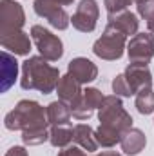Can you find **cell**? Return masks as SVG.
Here are the masks:
<instances>
[{"label":"cell","instance_id":"52a82bcc","mask_svg":"<svg viewBox=\"0 0 154 156\" xmlns=\"http://www.w3.org/2000/svg\"><path fill=\"white\" fill-rule=\"evenodd\" d=\"M35 11L37 15L47 18V22L56 29H65L71 22L65 9L54 0H35Z\"/></svg>","mask_w":154,"mask_h":156},{"label":"cell","instance_id":"cb8c5ba5","mask_svg":"<svg viewBox=\"0 0 154 156\" xmlns=\"http://www.w3.org/2000/svg\"><path fill=\"white\" fill-rule=\"evenodd\" d=\"M136 5H138V13L145 20L154 18V0H136Z\"/></svg>","mask_w":154,"mask_h":156},{"label":"cell","instance_id":"8992f818","mask_svg":"<svg viewBox=\"0 0 154 156\" xmlns=\"http://www.w3.org/2000/svg\"><path fill=\"white\" fill-rule=\"evenodd\" d=\"M24 9L13 0L0 2V35L18 31L24 26Z\"/></svg>","mask_w":154,"mask_h":156},{"label":"cell","instance_id":"6da1fadb","mask_svg":"<svg viewBox=\"0 0 154 156\" xmlns=\"http://www.w3.org/2000/svg\"><path fill=\"white\" fill-rule=\"evenodd\" d=\"M47 123V111L31 100H22L5 116V127L11 131L22 129V140L29 145H38L49 138Z\"/></svg>","mask_w":154,"mask_h":156},{"label":"cell","instance_id":"7c38bea8","mask_svg":"<svg viewBox=\"0 0 154 156\" xmlns=\"http://www.w3.org/2000/svg\"><path fill=\"white\" fill-rule=\"evenodd\" d=\"M56 91H58V96L62 102H65L69 107H73L78 100L82 98L83 91H82V83L78 82L76 78H73L71 75H65V76L60 78L58 85H56Z\"/></svg>","mask_w":154,"mask_h":156},{"label":"cell","instance_id":"277c9868","mask_svg":"<svg viewBox=\"0 0 154 156\" xmlns=\"http://www.w3.org/2000/svg\"><path fill=\"white\" fill-rule=\"evenodd\" d=\"M125 40H127V35H123L121 31H118L113 26H107L102 38L96 40L93 51L96 56H100L103 60H118L123 55Z\"/></svg>","mask_w":154,"mask_h":156},{"label":"cell","instance_id":"30bf717a","mask_svg":"<svg viewBox=\"0 0 154 156\" xmlns=\"http://www.w3.org/2000/svg\"><path fill=\"white\" fill-rule=\"evenodd\" d=\"M103 98H105V96H103L98 89H85L83 94H82V98L71 107L73 116L76 118V120H87V118L93 115V111H94L96 107L102 105Z\"/></svg>","mask_w":154,"mask_h":156},{"label":"cell","instance_id":"4316f807","mask_svg":"<svg viewBox=\"0 0 154 156\" xmlns=\"http://www.w3.org/2000/svg\"><path fill=\"white\" fill-rule=\"evenodd\" d=\"M147 27H149V31H151V33H154V18L147 20Z\"/></svg>","mask_w":154,"mask_h":156},{"label":"cell","instance_id":"9a60e30c","mask_svg":"<svg viewBox=\"0 0 154 156\" xmlns=\"http://www.w3.org/2000/svg\"><path fill=\"white\" fill-rule=\"evenodd\" d=\"M109 26L116 27L118 31H121L123 35H136L138 31V18L134 13L131 11H121L116 15H109Z\"/></svg>","mask_w":154,"mask_h":156},{"label":"cell","instance_id":"603a6c76","mask_svg":"<svg viewBox=\"0 0 154 156\" xmlns=\"http://www.w3.org/2000/svg\"><path fill=\"white\" fill-rule=\"evenodd\" d=\"M134 0H105V7L109 11V15H116L121 11H127V7L132 4Z\"/></svg>","mask_w":154,"mask_h":156},{"label":"cell","instance_id":"44dd1931","mask_svg":"<svg viewBox=\"0 0 154 156\" xmlns=\"http://www.w3.org/2000/svg\"><path fill=\"white\" fill-rule=\"evenodd\" d=\"M136 107L142 115L154 113V91L151 85H147L136 93Z\"/></svg>","mask_w":154,"mask_h":156},{"label":"cell","instance_id":"2e32d148","mask_svg":"<svg viewBox=\"0 0 154 156\" xmlns=\"http://www.w3.org/2000/svg\"><path fill=\"white\" fill-rule=\"evenodd\" d=\"M120 144H121V149H123L125 154H138L145 147V134L140 129L131 127L129 131L123 133Z\"/></svg>","mask_w":154,"mask_h":156},{"label":"cell","instance_id":"ffe728a7","mask_svg":"<svg viewBox=\"0 0 154 156\" xmlns=\"http://www.w3.org/2000/svg\"><path fill=\"white\" fill-rule=\"evenodd\" d=\"M73 127L71 125H54L53 131L49 133V140L54 147H65L73 142Z\"/></svg>","mask_w":154,"mask_h":156},{"label":"cell","instance_id":"5b68a950","mask_svg":"<svg viewBox=\"0 0 154 156\" xmlns=\"http://www.w3.org/2000/svg\"><path fill=\"white\" fill-rule=\"evenodd\" d=\"M31 37L35 40L38 51L42 56L49 62H56L62 55H64V47H62V40L56 35H53L51 31L44 29L42 26H33L31 27Z\"/></svg>","mask_w":154,"mask_h":156},{"label":"cell","instance_id":"f1b7e54d","mask_svg":"<svg viewBox=\"0 0 154 156\" xmlns=\"http://www.w3.org/2000/svg\"><path fill=\"white\" fill-rule=\"evenodd\" d=\"M96 156H121V154H118V153H102V154H96Z\"/></svg>","mask_w":154,"mask_h":156},{"label":"cell","instance_id":"4fadbf2b","mask_svg":"<svg viewBox=\"0 0 154 156\" xmlns=\"http://www.w3.org/2000/svg\"><path fill=\"white\" fill-rule=\"evenodd\" d=\"M69 75L73 78H76L80 83H89L96 78L98 69L87 58H75V60L69 62Z\"/></svg>","mask_w":154,"mask_h":156},{"label":"cell","instance_id":"8fae6325","mask_svg":"<svg viewBox=\"0 0 154 156\" xmlns=\"http://www.w3.org/2000/svg\"><path fill=\"white\" fill-rule=\"evenodd\" d=\"M125 80L129 82L131 89L134 91V94L147 87V85H152V78H151V71L147 67V64H140V62H131V66L125 69L123 73Z\"/></svg>","mask_w":154,"mask_h":156},{"label":"cell","instance_id":"484cf974","mask_svg":"<svg viewBox=\"0 0 154 156\" xmlns=\"http://www.w3.org/2000/svg\"><path fill=\"white\" fill-rule=\"evenodd\" d=\"M5 156H27V153H26V149H22V147H11Z\"/></svg>","mask_w":154,"mask_h":156},{"label":"cell","instance_id":"ba28073f","mask_svg":"<svg viewBox=\"0 0 154 156\" xmlns=\"http://www.w3.org/2000/svg\"><path fill=\"white\" fill-rule=\"evenodd\" d=\"M98 4L96 0H82L80 5L76 7V13L73 15L71 22L78 31L83 33H91L96 27V20H98Z\"/></svg>","mask_w":154,"mask_h":156},{"label":"cell","instance_id":"5bb4252c","mask_svg":"<svg viewBox=\"0 0 154 156\" xmlns=\"http://www.w3.org/2000/svg\"><path fill=\"white\" fill-rule=\"evenodd\" d=\"M0 42H2V47L4 49H11L13 53L16 55H27L29 49H31V42L29 37L24 33V31H11V33H4L0 35Z\"/></svg>","mask_w":154,"mask_h":156},{"label":"cell","instance_id":"ac0fdd59","mask_svg":"<svg viewBox=\"0 0 154 156\" xmlns=\"http://www.w3.org/2000/svg\"><path fill=\"white\" fill-rule=\"evenodd\" d=\"M71 107L65 102H53L47 107V122L53 125H69L71 120Z\"/></svg>","mask_w":154,"mask_h":156},{"label":"cell","instance_id":"e0dca14e","mask_svg":"<svg viewBox=\"0 0 154 156\" xmlns=\"http://www.w3.org/2000/svg\"><path fill=\"white\" fill-rule=\"evenodd\" d=\"M73 133H75L73 140L76 142L83 151H87V153L96 151V147H98L96 134H94V131H93L89 125H85V123H78V125L73 127Z\"/></svg>","mask_w":154,"mask_h":156},{"label":"cell","instance_id":"9c48e42d","mask_svg":"<svg viewBox=\"0 0 154 156\" xmlns=\"http://www.w3.org/2000/svg\"><path fill=\"white\" fill-rule=\"evenodd\" d=\"M129 58L131 62L149 64V60L154 56V35L149 33H138L129 42Z\"/></svg>","mask_w":154,"mask_h":156},{"label":"cell","instance_id":"7402d4cb","mask_svg":"<svg viewBox=\"0 0 154 156\" xmlns=\"http://www.w3.org/2000/svg\"><path fill=\"white\" fill-rule=\"evenodd\" d=\"M113 91H114V94H121V96H132V94H134V91L131 89V85H129V82L125 80L123 73L118 75V76L113 80Z\"/></svg>","mask_w":154,"mask_h":156},{"label":"cell","instance_id":"d4e9b609","mask_svg":"<svg viewBox=\"0 0 154 156\" xmlns=\"http://www.w3.org/2000/svg\"><path fill=\"white\" fill-rule=\"evenodd\" d=\"M58 156H87V153L82 147H67V149L60 151Z\"/></svg>","mask_w":154,"mask_h":156},{"label":"cell","instance_id":"d6986e66","mask_svg":"<svg viewBox=\"0 0 154 156\" xmlns=\"http://www.w3.org/2000/svg\"><path fill=\"white\" fill-rule=\"evenodd\" d=\"M2 91H7L11 87V83L16 80L18 73V64L15 60V56H11L7 51H2Z\"/></svg>","mask_w":154,"mask_h":156},{"label":"cell","instance_id":"3957f363","mask_svg":"<svg viewBox=\"0 0 154 156\" xmlns=\"http://www.w3.org/2000/svg\"><path fill=\"white\" fill-rule=\"evenodd\" d=\"M60 82L58 69L49 66L45 58L33 56L22 64V87L24 89H38L44 94H49L56 89Z\"/></svg>","mask_w":154,"mask_h":156},{"label":"cell","instance_id":"7a4b0ae2","mask_svg":"<svg viewBox=\"0 0 154 156\" xmlns=\"http://www.w3.org/2000/svg\"><path fill=\"white\" fill-rule=\"evenodd\" d=\"M100 127L94 133L96 142L102 147H113L118 142H121V136L125 131L132 127V118L123 109L121 102L116 96H105L100 105Z\"/></svg>","mask_w":154,"mask_h":156},{"label":"cell","instance_id":"83f0119b","mask_svg":"<svg viewBox=\"0 0 154 156\" xmlns=\"http://www.w3.org/2000/svg\"><path fill=\"white\" fill-rule=\"evenodd\" d=\"M54 2H58L60 5H69V4H73L75 0H54Z\"/></svg>","mask_w":154,"mask_h":156}]
</instances>
